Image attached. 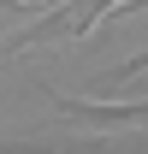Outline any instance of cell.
<instances>
[{
	"label": "cell",
	"instance_id": "7a4b0ae2",
	"mask_svg": "<svg viewBox=\"0 0 148 154\" xmlns=\"http://www.w3.org/2000/svg\"><path fill=\"white\" fill-rule=\"evenodd\" d=\"M136 71H148V54H136V59H125V65H113V77H136Z\"/></svg>",
	"mask_w": 148,
	"mask_h": 154
},
{
	"label": "cell",
	"instance_id": "6da1fadb",
	"mask_svg": "<svg viewBox=\"0 0 148 154\" xmlns=\"http://www.w3.org/2000/svg\"><path fill=\"white\" fill-rule=\"evenodd\" d=\"M42 95L54 101L59 113L89 119V125H142L148 119V101H119V107H107V101H71V95H59V89H42Z\"/></svg>",
	"mask_w": 148,
	"mask_h": 154
},
{
	"label": "cell",
	"instance_id": "3957f363",
	"mask_svg": "<svg viewBox=\"0 0 148 154\" xmlns=\"http://www.w3.org/2000/svg\"><path fill=\"white\" fill-rule=\"evenodd\" d=\"M119 6H125V12H148V0H119ZM119 6H113V12H119Z\"/></svg>",
	"mask_w": 148,
	"mask_h": 154
},
{
	"label": "cell",
	"instance_id": "277c9868",
	"mask_svg": "<svg viewBox=\"0 0 148 154\" xmlns=\"http://www.w3.org/2000/svg\"><path fill=\"white\" fill-rule=\"evenodd\" d=\"M24 6H30V0H0V12H24Z\"/></svg>",
	"mask_w": 148,
	"mask_h": 154
}]
</instances>
